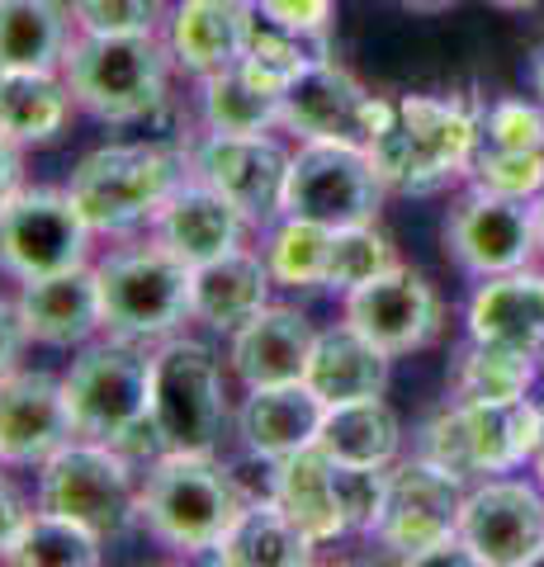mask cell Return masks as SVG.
<instances>
[{
	"instance_id": "17",
	"label": "cell",
	"mask_w": 544,
	"mask_h": 567,
	"mask_svg": "<svg viewBox=\"0 0 544 567\" xmlns=\"http://www.w3.org/2000/svg\"><path fill=\"white\" fill-rule=\"evenodd\" d=\"M464 544L479 567H525L544 558V496L516 477H487L464 496Z\"/></svg>"
},
{
	"instance_id": "26",
	"label": "cell",
	"mask_w": 544,
	"mask_h": 567,
	"mask_svg": "<svg viewBox=\"0 0 544 567\" xmlns=\"http://www.w3.org/2000/svg\"><path fill=\"white\" fill-rule=\"evenodd\" d=\"M469 336L493 346L544 350V275L535 270H506L479 284L469 298Z\"/></svg>"
},
{
	"instance_id": "47",
	"label": "cell",
	"mask_w": 544,
	"mask_h": 567,
	"mask_svg": "<svg viewBox=\"0 0 544 567\" xmlns=\"http://www.w3.org/2000/svg\"><path fill=\"white\" fill-rule=\"evenodd\" d=\"M531 213H535V237H540V251H544V194L531 199Z\"/></svg>"
},
{
	"instance_id": "28",
	"label": "cell",
	"mask_w": 544,
	"mask_h": 567,
	"mask_svg": "<svg viewBox=\"0 0 544 567\" xmlns=\"http://www.w3.org/2000/svg\"><path fill=\"white\" fill-rule=\"evenodd\" d=\"M199 114L208 133H270L285 114V85L242 58L199 81Z\"/></svg>"
},
{
	"instance_id": "45",
	"label": "cell",
	"mask_w": 544,
	"mask_h": 567,
	"mask_svg": "<svg viewBox=\"0 0 544 567\" xmlns=\"http://www.w3.org/2000/svg\"><path fill=\"white\" fill-rule=\"evenodd\" d=\"M531 81H535V91L544 95V48H535V58H531Z\"/></svg>"
},
{
	"instance_id": "2",
	"label": "cell",
	"mask_w": 544,
	"mask_h": 567,
	"mask_svg": "<svg viewBox=\"0 0 544 567\" xmlns=\"http://www.w3.org/2000/svg\"><path fill=\"white\" fill-rule=\"evenodd\" d=\"M479 114L469 100L402 95L383 133L370 142L379 181L393 194H431L464 175L479 152Z\"/></svg>"
},
{
	"instance_id": "10",
	"label": "cell",
	"mask_w": 544,
	"mask_h": 567,
	"mask_svg": "<svg viewBox=\"0 0 544 567\" xmlns=\"http://www.w3.org/2000/svg\"><path fill=\"white\" fill-rule=\"evenodd\" d=\"M389 185L379 181V166L370 147H350V142H298L289 156V181L279 213L308 218L322 227H350L374 223Z\"/></svg>"
},
{
	"instance_id": "41",
	"label": "cell",
	"mask_w": 544,
	"mask_h": 567,
	"mask_svg": "<svg viewBox=\"0 0 544 567\" xmlns=\"http://www.w3.org/2000/svg\"><path fill=\"white\" fill-rule=\"evenodd\" d=\"M252 10L260 20H270L279 29L294 33H327L331 29V0H252Z\"/></svg>"
},
{
	"instance_id": "9",
	"label": "cell",
	"mask_w": 544,
	"mask_h": 567,
	"mask_svg": "<svg viewBox=\"0 0 544 567\" xmlns=\"http://www.w3.org/2000/svg\"><path fill=\"white\" fill-rule=\"evenodd\" d=\"M62 383L76 416V435L85 440L114 445L124 431L152 416V354L124 336L85 346Z\"/></svg>"
},
{
	"instance_id": "42",
	"label": "cell",
	"mask_w": 544,
	"mask_h": 567,
	"mask_svg": "<svg viewBox=\"0 0 544 567\" xmlns=\"http://www.w3.org/2000/svg\"><path fill=\"white\" fill-rule=\"evenodd\" d=\"M24 317H20V303H10V298H0V379L14 374L20 369V354H24Z\"/></svg>"
},
{
	"instance_id": "36",
	"label": "cell",
	"mask_w": 544,
	"mask_h": 567,
	"mask_svg": "<svg viewBox=\"0 0 544 567\" xmlns=\"http://www.w3.org/2000/svg\"><path fill=\"white\" fill-rule=\"evenodd\" d=\"M393 241L379 233L374 223H350V227H331V256H327V284L331 293H350L360 284H370L374 275L393 270Z\"/></svg>"
},
{
	"instance_id": "3",
	"label": "cell",
	"mask_w": 544,
	"mask_h": 567,
	"mask_svg": "<svg viewBox=\"0 0 544 567\" xmlns=\"http://www.w3.org/2000/svg\"><path fill=\"white\" fill-rule=\"evenodd\" d=\"M171 43L156 33H81L62 58V76L100 123H143L166 104Z\"/></svg>"
},
{
	"instance_id": "27",
	"label": "cell",
	"mask_w": 544,
	"mask_h": 567,
	"mask_svg": "<svg viewBox=\"0 0 544 567\" xmlns=\"http://www.w3.org/2000/svg\"><path fill=\"white\" fill-rule=\"evenodd\" d=\"M389 360L393 354H383L374 341H365L350 322H341L331 331H318L304 383L327 406L360 402V398H383V388H389Z\"/></svg>"
},
{
	"instance_id": "20",
	"label": "cell",
	"mask_w": 544,
	"mask_h": 567,
	"mask_svg": "<svg viewBox=\"0 0 544 567\" xmlns=\"http://www.w3.org/2000/svg\"><path fill=\"white\" fill-rule=\"evenodd\" d=\"M252 24H256L252 0H181L166 24L171 58L175 66H185L189 76L204 81L247 58Z\"/></svg>"
},
{
	"instance_id": "46",
	"label": "cell",
	"mask_w": 544,
	"mask_h": 567,
	"mask_svg": "<svg viewBox=\"0 0 544 567\" xmlns=\"http://www.w3.org/2000/svg\"><path fill=\"white\" fill-rule=\"evenodd\" d=\"M402 6H408V10H427V14H431V10H450L454 0H402Z\"/></svg>"
},
{
	"instance_id": "23",
	"label": "cell",
	"mask_w": 544,
	"mask_h": 567,
	"mask_svg": "<svg viewBox=\"0 0 544 567\" xmlns=\"http://www.w3.org/2000/svg\"><path fill=\"white\" fill-rule=\"evenodd\" d=\"M270 265L252 246H233L214 260H204L189 270V308H195V322L214 327V331H237L242 322L270 303Z\"/></svg>"
},
{
	"instance_id": "13",
	"label": "cell",
	"mask_w": 544,
	"mask_h": 567,
	"mask_svg": "<svg viewBox=\"0 0 544 567\" xmlns=\"http://www.w3.org/2000/svg\"><path fill=\"white\" fill-rule=\"evenodd\" d=\"M189 152V175L214 185L252 227H270L285 204L289 156L270 133H204Z\"/></svg>"
},
{
	"instance_id": "25",
	"label": "cell",
	"mask_w": 544,
	"mask_h": 567,
	"mask_svg": "<svg viewBox=\"0 0 544 567\" xmlns=\"http://www.w3.org/2000/svg\"><path fill=\"white\" fill-rule=\"evenodd\" d=\"M327 402L312 393L308 383H275V388H247V402L237 412V435L256 458L298 454L308 445H318Z\"/></svg>"
},
{
	"instance_id": "44",
	"label": "cell",
	"mask_w": 544,
	"mask_h": 567,
	"mask_svg": "<svg viewBox=\"0 0 544 567\" xmlns=\"http://www.w3.org/2000/svg\"><path fill=\"white\" fill-rule=\"evenodd\" d=\"M20 189V142L10 133H0V204Z\"/></svg>"
},
{
	"instance_id": "6",
	"label": "cell",
	"mask_w": 544,
	"mask_h": 567,
	"mask_svg": "<svg viewBox=\"0 0 544 567\" xmlns=\"http://www.w3.org/2000/svg\"><path fill=\"white\" fill-rule=\"evenodd\" d=\"M100 284V322L124 341H166L185 322H195L189 308V265L171 256L162 241L129 246L95 265Z\"/></svg>"
},
{
	"instance_id": "35",
	"label": "cell",
	"mask_w": 544,
	"mask_h": 567,
	"mask_svg": "<svg viewBox=\"0 0 544 567\" xmlns=\"http://www.w3.org/2000/svg\"><path fill=\"white\" fill-rule=\"evenodd\" d=\"M260 256L270 265V279L279 289H322L327 284V256H331V227L308 218H279L266 227Z\"/></svg>"
},
{
	"instance_id": "38",
	"label": "cell",
	"mask_w": 544,
	"mask_h": 567,
	"mask_svg": "<svg viewBox=\"0 0 544 567\" xmlns=\"http://www.w3.org/2000/svg\"><path fill=\"white\" fill-rule=\"evenodd\" d=\"M166 0H72L81 33H156Z\"/></svg>"
},
{
	"instance_id": "19",
	"label": "cell",
	"mask_w": 544,
	"mask_h": 567,
	"mask_svg": "<svg viewBox=\"0 0 544 567\" xmlns=\"http://www.w3.org/2000/svg\"><path fill=\"white\" fill-rule=\"evenodd\" d=\"M247 227L252 223L242 218L214 185H204L199 175H185V181L171 189V199L156 208L152 241H162L171 256H181L189 270H195V265L242 246V233H247Z\"/></svg>"
},
{
	"instance_id": "7",
	"label": "cell",
	"mask_w": 544,
	"mask_h": 567,
	"mask_svg": "<svg viewBox=\"0 0 544 567\" xmlns=\"http://www.w3.org/2000/svg\"><path fill=\"white\" fill-rule=\"evenodd\" d=\"M39 511L66 516L100 539H119L143 520L137 516V483L133 464L104 440L76 435L72 445L39 464Z\"/></svg>"
},
{
	"instance_id": "39",
	"label": "cell",
	"mask_w": 544,
	"mask_h": 567,
	"mask_svg": "<svg viewBox=\"0 0 544 567\" xmlns=\"http://www.w3.org/2000/svg\"><path fill=\"white\" fill-rule=\"evenodd\" d=\"M479 147H497V152L544 147V110L525 100H497L479 123Z\"/></svg>"
},
{
	"instance_id": "21",
	"label": "cell",
	"mask_w": 544,
	"mask_h": 567,
	"mask_svg": "<svg viewBox=\"0 0 544 567\" xmlns=\"http://www.w3.org/2000/svg\"><path fill=\"white\" fill-rule=\"evenodd\" d=\"M318 331L298 308L266 303L252 322L233 331V374L247 388H275V383H304L308 354Z\"/></svg>"
},
{
	"instance_id": "29",
	"label": "cell",
	"mask_w": 544,
	"mask_h": 567,
	"mask_svg": "<svg viewBox=\"0 0 544 567\" xmlns=\"http://www.w3.org/2000/svg\"><path fill=\"white\" fill-rule=\"evenodd\" d=\"M72 39V0H0V66L6 71H62Z\"/></svg>"
},
{
	"instance_id": "8",
	"label": "cell",
	"mask_w": 544,
	"mask_h": 567,
	"mask_svg": "<svg viewBox=\"0 0 544 567\" xmlns=\"http://www.w3.org/2000/svg\"><path fill=\"white\" fill-rule=\"evenodd\" d=\"M152 425L166 450L214 454L227 425L218 354L189 336H166L152 354Z\"/></svg>"
},
{
	"instance_id": "24",
	"label": "cell",
	"mask_w": 544,
	"mask_h": 567,
	"mask_svg": "<svg viewBox=\"0 0 544 567\" xmlns=\"http://www.w3.org/2000/svg\"><path fill=\"white\" fill-rule=\"evenodd\" d=\"M270 496L285 506V516L304 529L312 544H331L350 535L346 506H341V468L337 458L322 454L318 445L275 458Z\"/></svg>"
},
{
	"instance_id": "22",
	"label": "cell",
	"mask_w": 544,
	"mask_h": 567,
	"mask_svg": "<svg viewBox=\"0 0 544 567\" xmlns=\"http://www.w3.org/2000/svg\"><path fill=\"white\" fill-rule=\"evenodd\" d=\"M14 303H20L29 341H39V346L72 350V346L91 341L95 331H104V322H100V284H95L91 265L29 279Z\"/></svg>"
},
{
	"instance_id": "1",
	"label": "cell",
	"mask_w": 544,
	"mask_h": 567,
	"mask_svg": "<svg viewBox=\"0 0 544 567\" xmlns=\"http://www.w3.org/2000/svg\"><path fill=\"white\" fill-rule=\"evenodd\" d=\"M247 506L237 477L214 454L166 450L147 464V477L137 487V516L156 544L175 554H214L237 511Z\"/></svg>"
},
{
	"instance_id": "34",
	"label": "cell",
	"mask_w": 544,
	"mask_h": 567,
	"mask_svg": "<svg viewBox=\"0 0 544 567\" xmlns=\"http://www.w3.org/2000/svg\"><path fill=\"white\" fill-rule=\"evenodd\" d=\"M104 539L95 529H85L52 511H29L20 535L6 548V563L14 567H100Z\"/></svg>"
},
{
	"instance_id": "4",
	"label": "cell",
	"mask_w": 544,
	"mask_h": 567,
	"mask_svg": "<svg viewBox=\"0 0 544 567\" xmlns=\"http://www.w3.org/2000/svg\"><path fill=\"white\" fill-rule=\"evenodd\" d=\"M185 175L189 152L162 147V142H110L72 171L66 194L81 208V218L91 223V233L119 237L133 233L137 223H152Z\"/></svg>"
},
{
	"instance_id": "37",
	"label": "cell",
	"mask_w": 544,
	"mask_h": 567,
	"mask_svg": "<svg viewBox=\"0 0 544 567\" xmlns=\"http://www.w3.org/2000/svg\"><path fill=\"white\" fill-rule=\"evenodd\" d=\"M473 189L487 194H506V199H540L544 194V147L535 152H497V147H479L469 162Z\"/></svg>"
},
{
	"instance_id": "33",
	"label": "cell",
	"mask_w": 544,
	"mask_h": 567,
	"mask_svg": "<svg viewBox=\"0 0 544 567\" xmlns=\"http://www.w3.org/2000/svg\"><path fill=\"white\" fill-rule=\"evenodd\" d=\"M535 360L540 354L516 350V346H493V341H473L454 360L450 374V398L454 402H516L531 398L535 383Z\"/></svg>"
},
{
	"instance_id": "12",
	"label": "cell",
	"mask_w": 544,
	"mask_h": 567,
	"mask_svg": "<svg viewBox=\"0 0 544 567\" xmlns=\"http://www.w3.org/2000/svg\"><path fill=\"white\" fill-rule=\"evenodd\" d=\"M389 114H393V100L365 91L346 66L322 58V62L304 66L285 85V114H279V123L304 142H350V147H370V142L383 133Z\"/></svg>"
},
{
	"instance_id": "50",
	"label": "cell",
	"mask_w": 544,
	"mask_h": 567,
	"mask_svg": "<svg viewBox=\"0 0 544 567\" xmlns=\"http://www.w3.org/2000/svg\"><path fill=\"white\" fill-rule=\"evenodd\" d=\"M0 85H6V66H0Z\"/></svg>"
},
{
	"instance_id": "5",
	"label": "cell",
	"mask_w": 544,
	"mask_h": 567,
	"mask_svg": "<svg viewBox=\"0 0 544 567\" xmlns=\"http://www.w3.org/2000/svg\"><path fill=\"white\" fill-rule=\"evenodd\" d=\"M540 440H544V412L535 398L450 402L421 421L417 458L469 483V477H487V473H512L525 458H535Z\"/></svg>"
},
{
	"instance_id": "18",
	"label": "cell",
	"mask_w": 544,
	"mask_h": 567,
	"mask_svg": "<svg viewBox=\"0 0 544 567\" xmlns=\"http://www.w3.org/2000/svg\"><path fill=\"white\" fill-rule=\"evenodd\" d=\"M76 440L66 383L43 369H14L0 379V464L39 468Z\"/></svg>"
},
{
	"instance_id": "48",
	"label": "cell",
	"mask_w": 544,
	"mask_h": 567,
	"mask_svg": "<svg viewBox=\"0 0 544 567\" xmlns=\"http://www.w3.org/2000/svg\"><path fill=\"white\" fill-rule=\"evenodd\" d=\"M493 6H502V10H535V6H544V0H493Z\"/></svg>"
},
{
	"instance_id": "31",
	"label": "cell",
	"mask_w": 544,
	"mask_h": 567,
	"mask_svg": "<svg viewBox=\"0 0 544 567\" xmlns=\"http://www.w3.org/2000/svg\"><path fill=\"white\" fill-rule=\"evenodd\" d=\"M402 445V425L383 398L337 402L322 412L318 450L346 468H389Z\"/></svg>"
},
{
	"instance_id": "43",
	"label": "cell",
	"mask_w": 544,
	"mask_h": 567,
	"mask_svg": "<svg viewBox=\"0 0 544 567\" xmlns=\"http://www.w3.org/2000/svg\"><path fill=\"white\" fill-rule=\"evenodd\" d=\"M29 520V506H24V496L14 492L6 477H0V558H6V548L14 544V535H20V525Z\"/></svg>"
},
{
	"instance_id": "32",
	"label": "cell",
	"mask_w": 544,
	"mask_h": 567,
	"mask_svg": "<svg viewBox=\"0 0 544 567\" xmlns=\"http://www.w3.org/2000/svg\"><path fill=\"white\" fill-rule=\"evenodd\" d=\"M72 85L62 71H6L0 85V133H10L20 147L52 142L72 118Z\"/></svg>"
},
{
	"instance_id": "11",
	"label": "cell",
	"mask_w": 544,
	"mask_h": 567,
	"mask_svg": "<svg viewBox=\"0 0 544 567\" xmlns=\"http://www.w3.org/2000/svg\"><path fill=\"white\" fill-rule=\"evenodd\" d=\"M91 223L66 189H14L0 204V275L43 279L91 260Z\"/></svg>"
},
{
	"instance_id": "49",
	"label": "cell",
	"mask_w": 544,
	"mask_h": 567,
	"mask_svg": "<svg viewBox=\"0 0 544 567\" xmlns=\"http://www.w3.org/2000/svg\"><path fill=\"white\" fill-rule=\"evenodd\" d=\"M535 473H540V483H544V440H540V450H535Z\"/></svg>"
},
{
	"instance_id": "16",
	"label": "cell",
	"mask_w": 544,
	"mask_h": 567,
	"mask_svg": "<svg viewBox=\"0 0 544 567\" xmlns=\"http://www.w3.org/2000/svg\"><path fill=\"white\" fill-rule=\"evenodd\" d=\"M441 293L431 289L427 275L408 270V265H393V270L346 293V322L383 354H412L431 346L435 331H441Z\"/></svg>"
},
{
	"instance_id": "40",
	"label": "cell",
	"mask_w": 544,
	"mask_h": 567,
	"mask_svg": "<svg viewBox=\"0 0 544 567\" xmlns=\"http://www.w3.org/2000/svg\"><path fill=\"white\" fill-rule=\"evenodd\" d=\"M337 468H341V506H346L350 535H370L374 539L383 492H389V473L383 468H346V464H337Z\"/></svg>"
},
{
	"instance_id": "14",
	"label": "cell",
	"mask_w": 544,
	"mask_h": 567,
	"mask_svg": "<svg viewBox=\"0 0 544 567\" xmlns=\"http://www.w3.org/2000/svg\"><path fill=\"white\" fill-rule=\"evenodd\" d=\"M460 516H464L460 477L427 464V458H408V464H398L389 473V492H383L374 539L389 548L393 558L417 563L427 548L460 535Z\"/></svg>"
},
{
	"instance_id": "15",
	"label": "cell",
	"mask_w": 544,
	"mask_h": 567,
	"mask_svg": "<svg viewBox=\"0 0 544 567\" xmlns=\"http://www.w3.org/2000/svg\"><path fill=\"white\" fill-rule=\"evenodd\" d=\"M445 251L454 256L464 275L493 279L506 270H525L540 251L535 237V213L525 199H506V194L473 189L469 199L454 204L445 223Z\"/></svg>"
},
{
	"instance_id": "30",
	"label": "cell",
	"mask_w": 544,
	"mask_h": 567,
	"mask_svg": "<svg viewBox=\"0 0 544 567\" xmlns=\"http://www.w3.org/2000/svg\"><path fill=\"white\" fill-rule=\"evenodd\" d=\"M312 544L298 529L285 506L266 496V502H247L237 511V520L227 525V535L214 548V563L227 567H308L312 563Z\"/></svg>"
}]
</instances>
